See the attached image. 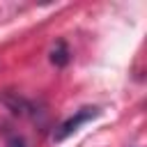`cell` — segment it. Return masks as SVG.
<instances>
[{"mask_svg": "<svg viewBox=\"0 0 147 147\" xmlns=\"http://www.w3.org/2000/svg\"><path fill=\"white\" fill-rule=\"evenodd\" d=\"M69 60H71V53H69L67 41H64V39H57L55 46H53V51H51V62H53L55 67H67Z\"/></svg>", "mask_w": 147, "mask_h": 147, "instance_id": "2", "label": "cell"}, {"mask_svg": "<svg viewBox=\"0 0 147 147\" xmlns=\"http://www.w3.org/2000/svg\"><path fill=\"white\" fill-rule=\"evenodd\" d=\"M101 115V108H96V106H85V108H80V110H76L69 119H64L57 129H55V133H53V140L55 142H62V140H67L71 133H76L83 124H87V122H92L94 117H99Z\"/></svg>", "mask_w": 147, "mask_h": 147, "instance_id": "1", "label": "cell"}, {"mask_svg": "<svg viewBox=\"0 0 147 147\" xmlns=\"http://www.w3.org/2000/svg\"><path fill=\"white\" fill-rule=\"evenodd\" d=\"M7 147H28V142H25V138H23V136H9Z\"/></svg>", "mask_w": 147, "mask_h": 147, "instance_id": "3", "label": "cell"}]
</instances>
